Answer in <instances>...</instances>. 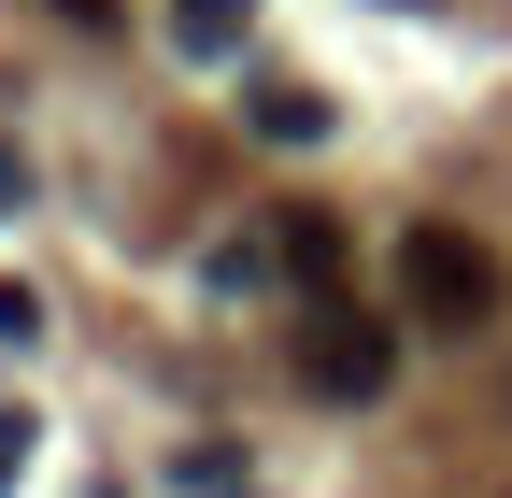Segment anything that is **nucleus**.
I'll return each mask as SVG.
<instances>
[{"label": "nucleus", "instance_id": "f257e3e1", "mask_svg": "<svg viewBox=\"0 0 512 498\" xmlns=\"http://www.w3.org/2000/svg\"><path fill=\"white\" fill-rule=\"evenodd\" d=\"M399 299H413V328H498L512 271H498V242L427 214V228H399Z\"/></svg>", "mask_w": 512, "mask_h": 498}, {"label": "nucleus", "instance_id": "f03ea898", "mask_svg": "<svg viewBox=\"0 0 512 498\" xmlns=\"http://www.w3.org/2000/svg\"><path fill=\"white\" fill-rule=\"evenodd\" d=\"M299 385L342 399V413H370L384 385H399V328L356 314V299H313V314H299Z\"/></svg>", "mask_w": 512, "mask_h": 498}, {"label": "nucleus", "instance_id": "7ed1b4c3", "mask_svg": "<svg viewBox=\"0 0 512 498\" xmlns=\"http://www.w3.org/2000/svg\"><path fill=\"white\" fill-rule=\"evenodd\" d=\"M242 29H256V0H171V43L200 57V72H214V57H242Z\"/></svg>", "mask_w": 512, "mask_h": 498}, {"label": "nucleus", "instance_id": "20e7f679", "mask_svg": "<svg viewBox=\"0 0 512 498\" xmlns=\"http://www.w3.org/2000/svg\"><path fill=\"white\" fill-rule=\"evenodd\" d=\"M242 114H256V143H328V100L313 86H242Z\"/></svg>", "mask_w": 512, "mask_h": 498}, {"label": "nucleus", "instance_id": "39448f33", "mask_svg": "<svg viewBox=\"0 0 512 498\" xmlns=\"http://www.w3.org/2000/svg\"><path fill=\"white\" fill-rule=\"evenodd\" d=\"M271 257H285L299 285H328V271H342V228L313 214V200H299V214H271Z\"/></svg>", "mask_w": 512, "mask_h": 498}, {"label": "nucleus", "instance_id": "423d86ee", "mask_svg": "<svg viewBox=\"0 0 512 498\" xmlns=\"http://www.w3.org/2000/svg\"><path fill=\"white\" fill-rule=\"evenodd\" d=\"M185 484H200V498H256V470H242L228 442H200V456H185Z\"/></svg>", "mask_w": 512, "mask_h": 498}, {"label": "nucleus", "instance_id": "0eeeda50", "mask_svg": "<svg viewBox=\"0 0 512 498\" xmlns=\"http://www.w3.org/2000/svg\"><path fill=\"white\" fill-rule=\"evenodd\" d=\"M0 342H43V299L29 285H0Z\"/></svg>", "mask_w": 512, "mask_h": 498}, {"label": "nucleus", "instance_id": "6e6552de", "mask_svg": "<svg viewBox=\"0 0 512 498\" xmlns=\"http://www.w3.org/2000/svg\"><path fill=\"white\" fill-rule=\"evenodd\" d=\"M15 470H29V413H15V427H0V484H15Z\"/></svg>", "mask_w": 512, "mask_h": 498}, {"label": "nucleus", "instance_id": "1a4fd4ad", "mask_svg": "<svg viewBox=\"0 0 512 498\" xmlns=\"http://www.w3.org/2000/svg\"><path fill=\"white\" fill-rule=\"evenodd\" d=\"M0 200H29V157H15V143H0Z\"/></svg>", "mask_w": 512, "mask_h": 498}, {"label": "nucleus", "instance_id": "9d476101", "mask_svg": "<svg viewBox=\"0 0 512 498\" xmlns=\"http://www.w3.org/2000/svg\"><path fill=\"white\" fill-rule=\"evenodd\" d=\"M57 15H72V29H114V0H57Z\"/></svg>", "mask_w": 512, "mask_h": 498}]
</instances>
